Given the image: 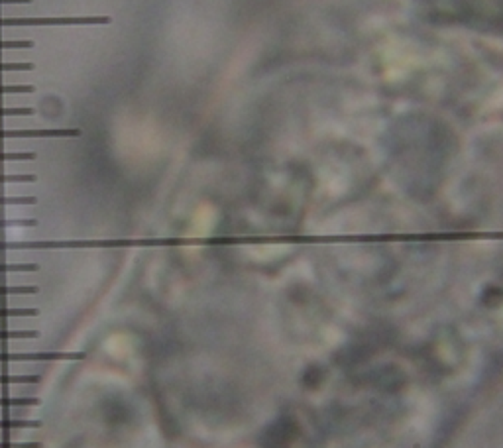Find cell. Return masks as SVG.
I'll use <instances>...</instances> for the list:
<instances>
[{"mask_svg":"<svg viewBox=\"0 0 503 448\" xmlns=\"http://www.w3.org/2000/svg\"><path fill=\"white\" fill-rule=\"evenodd\" d=\"M40 332L38 330H4L0 329V340L8 339H38Z\"/></svg>","mask_w":503,"mask_h":448,"instance_id":"7","label":"cell"},{"mask_svg":"<svg viewBox=\"0 0 503 448\" xmlns=\"http://www.w3.org/2000/svg\"><path fill=\"white\" fill-rule=\"evenodd\" d=\"M36 197H0V205H36Z\"/></svg>","mask_w":503,"mask_h":448,"instance_id":"15","label":"cell"},{"mask_svg":"<svg viewBox=\"0 0 503 448\" xmlns=\"http://www.w3.org/2000/svg\"><path fill=\"white\" fill-rule=\"evenodd\" d=\"M36 158L34 151H0V161H34Z\"/></svg>","mask_w":503,"mask_h":448,"instance_id":"8","label":"cell"},{"mask_svg":"<svg viewBox=\"0 0 503 448\" xmlns=\"http://www.w3.org/2000/svg\"><path fill=\"white\" fill-rule=\"evenodd\" d=\"M6 226H38V220L28 219V220H2L0 219V229H6Z\"/></svg>","mask_w":503,"mask_h":448,"instance_id":"16","label":"cell"},{"mask_svg":"<svg viewBox=\"0 0 503 448\" xmlns=\"http://www.w3.org/2000/svg\"><path fill=\"white\" fill-rule=\"evenodd\" d=\"M40 311L38 309H22V307H12V309H0V317H38Z\"/></svg>","mask_w":503,"mask_h":448,"instance_id":"9","label":"cell"},{"mask_svg":"<svg viewBox=\"0 0 503 448\" xmlns=\"http://www.w3.org/2000/svg\"><path fill=\"white\" fill-rule=\"evenodd\" d=\"M34 63H2L0 61V71H34Z\"/></svg>","mask_w":503,"mask_h":448,"instance_id":"17","label":"cell"},{"mask_svg":"<svg viewBox=\"0 0 503 448\" xmlns=\"http://www.w3.org/2000/svg\"><path fill=\"white\" fill-rule=\"evenodd\" d=\"M34 114V109L22 107V109H0V116H30Z\"/></svg>","mask_w":503,"mask_h":448,"instance_id":"18","label":"cell"},{"mask_svg":"<svg viewBox=\"0 0 503 448\" xmlns=\"http://www.w3.org/2000/svg\"><path fill=\"white\" fill-rule=\"evenodd\" d=\"M40 421H24V419H0V428H40Z\"/></svg>","mask_w":503,"mask_h":448,"instance_id":"4","label":"cell"},{"mask_svg":"<svg viewBox=\"0 0 503 448\" xmlns=\"http://www.w3.org/2000/svg\"><path fill=\"white\" fill-rule=\"evenodd\" d=\"M40 399L36 398H2L0 407H34L38 405Z\"/></svg>","mask_w":503,"mask_h":448,"instance_id":"6","label":"cell"},{"mask_svg":"<svg viewBox=\"0 0 503 448\" xmlns=\"http://www.w3.org/2000/svg\"><path fill=\"white\" fill-rule=\"evenodd\" d=\"M40 289L36 285H0V295H34Z\"/></svg>","mask_w":503,"mask_h":448,"instance_id":"5","label":"cell"},{"mask_svg":"<svg viewBox=\"0 0 503 448\" xmlns=\"http://www.w3.org/2000/svg\"><path fill=\"white\" fill-rule=\"evenodd\" d=\"M12 93H34V85H0V95Z\"/></svg>","mask_w":503,"mask_h":448,"instance_id":"14","label":"cell"},{"mask_svg":"<svg viewBox=\"0 0 503 448\" xmlns=\"http://www.w3.org/2000/svg\"><path fill=\"white\" fill-rule=\"evenodd\" d=\"M38 264H0V273H8V271H38Z\"/></svg>","mask_w":503,"mask_h":448,"instance_id":"11","label":"cell"},{"mask_svg":"<svg viewBox=\"0 0 503 448\" xmlns=\"http://www.w3.org/2000/svg\"><path fill=\"white\" fill-rule=\"evenodd\" d=\"M81 130H0V140L8 138H79Z\"/></svg>","mask_w":503,"mask_h":448,"instance_id":"2","label":"cell"},{"mask_svg":"<svg viewBox=\"0 0 503 448\" xmlns=\"http://www.w3.org/2000/svg\"><path fill=\"white\" fill-rule=\"evenodd\" d=\"M34 48L32 40H0V50H30Z\"/></svg>","mask_w":503,"mask_h":448,"instance_id":"12","label":"cell"},{"mask_svg":"<svg viewBox=\"0 0 503 448\" xmlns=\"http://www.w3.org/2000/svg\"><path fill=\"white\" fill-rule=\"evenodd\" d=\"M34 181H36V175H24V173L8 175V173H0V183H34Z\"/></svg>","mask_w":503,"mask_h":448,"instance_id":"13","label":"cell"},{"mask_svg":"<svg viewBox=\"0 0 503 448\" xmlns=\"http://www.w3.org/2000/svg\"><path fill=\"white\" fill-rule=\"evenodd\" d=\"M32 0H0V4H30Z\"/></svg>","mask_w":503,"mask_h":448,"instance_id":"20","label":"cell"},{"mask_svg":"<svg viewBox=\"0 0 503 448\" xmlns=\"http://www.w3.org/2000/svg\"><path fill=\"white\" fill-rule=\"evenodd\" d=\"M38 376H0V386H8V383H38Z\"/></svg>","mask_w":503,"mask_h":448,"instance_id":"10","label":"cell"},{"mask_svg":"<svg viewBox=\"0 0 503 448\" xmlns=\"http://www.w3.org/2000/svg\"><path fill=\"white\" fill-rule=\"evenodd\" d=\"M83 352H38V354H0V362H50V360H83Z\"/></svg>","mask_w":503,"mask_h":448,"instance_id":"3","label":"cell"},{"mask_svg":"<svg viewBox=\"0 0 503 448\" xmlns=\"http://www.w3.org/2000/svg\"><path fill=\"white\" fill-rule=\"evenodd\" d=\"M0 448H41L40 442H12V440H2Z\"/></svg>","mask_w":503,"mask_h":448,"instance_id":"19","label":"cell"},{"mask_svg":"<svg viewBox=\"0 0 503 448\" xmlns=\"http://www.w3.org/2000/svg\"><path fill=\"white\" fill-rule=\"evenodd\" d=\"M109 16H81V18H0V26H75V24H109Z\"/></svg>","mask_w":503,"mask_h":448,"instance_id":"1","label":"cell"}]
</instances>
